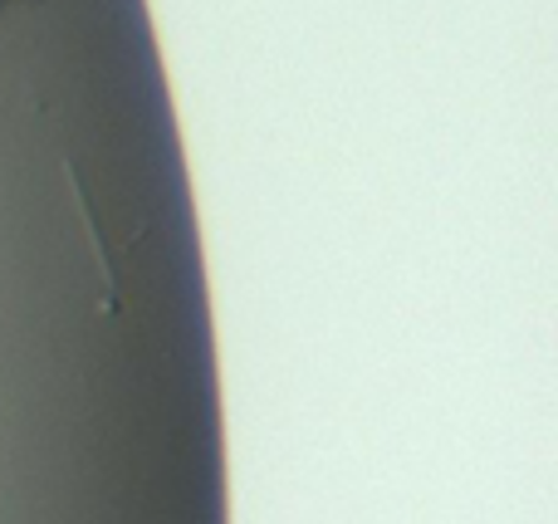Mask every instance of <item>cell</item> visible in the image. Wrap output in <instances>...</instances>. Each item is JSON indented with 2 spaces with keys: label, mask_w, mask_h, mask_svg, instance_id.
Instances as JSON below:
<instances>
[{
  "label": "cell",
  "mask_w": 558,
  "mask_h": 524,
  "mask_svg": "<svg viewBox=\"0 0 558 524\" xmlns=\"http://www.w3.org/2000/svg\"><path fill=\"white\" fill-rule=\"evenodd\" d=\"M5 10H10V0H0V15H5Z\"/></svg>",
  "instance_id": "cell-1"
}]
</instances>
